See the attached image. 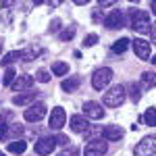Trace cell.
Masks as SVG:
<instances>
[{"instance_id": "6da1fadb", "label": "cell", "mask_w": 156, "mask_h": 156, "mask_svg": "<svg viewBox=\"0 0 156 156\" xmlns=\"http://www.w3.org/2000/svg\"><path fill=\"white\" fill-rule=\"evenodd\" d=\"M127 17H129V27H131L133 31H137V34H146V31H150L152 29V21H150V15L142 9H129V11L125 12Z\"/></svg>"}, {"instance_id": "7a4b0ae2", "label": "cell", "mask_w": 156, "mask_h": 156, "mask_svg": "<svg viewBox=\"0 0 156 156\" xmlns=\"http://www.w3.org/2000/svg\"><path fill=\"white\" fill-rule=\"evenodd\" d=\"M125 98H127V90H125V85L117 83L115 87H110L106 94H104L102 104H104V106H110V108H117V106H123Z\"/></svg>"}, {"instance_id": "3957f363", "label": "cell", "mask_w": 156, "mask_h": 156, "mask_svg": "<svg viewBox=\"0 0 156 156\" xmlns=\"http://www.w3.org/2000/svg\"><path fill=\"white\" fill-rule=\"evenodd\" d=\"M112 77H115V73H112L110 67H100V69H96L94 75H92V87H94L96 92H100V90H104V87L112 81Z\"/></svg>"}, {"instance_id": "277c9868", "label": "cell", "mask_w": 156, "mask_h": 156, "mask_svg": "<svg viewBox=\"0 0 156 156\" xmlns=\"http://www.w3.org/2000/svg\"><path fill=\"white\" fill-rule=\"evenodd\" d=\"M156 152V135H146L133 146V156H154Z\"/></svg>"}, {"instance_id": "5b68a950", "label": "cell", "mask_w": 156, "mask_h": 156, "mask_svg": "<svg viewBox=\"0 0 156 156\" xmlns=\"http://www.w3.org/2000/svg\"><path fill=\"white\" fill-rule=\"evenodd\" d=\"M46 115H48V106L44 102H34V104H29V108H25L23 119L27 123H40Z\"/></svg>"}, {"instance_id": "8992f818", "label": "cell", "mask_w": 156, "mask_h": 156, "mask_svg": "<svg viewBox=\"0 0 156 156\" xmlns=\"http://www.w3.org/2000/svg\"><path fill=\"white\" fill-rule=\"evenodd\" d=\"M125 12L121 11V9H115V11H110L104 17V27L110 29V31H115V29H123L125 27Z\"/></svg>"}, {"instance_id": "52a82bcc", "label": "cell", "mask_w": 156, "mask_h": 156, "mask_svg": "<svg viewBox=\"0 0 156 156\" xmlns=\"http://www.w3.org/2000/svg\"><path fill=\"white\" fill-rule=\"evenodd\" d=\"M54 148H56V140H54L52 135H42L36 144H34V150H36L37 156H48V154H52V152H54Z\"/></svg>"}, {"instance_id": "ba28073f", "label": "cell", "mask_w": 156, "mask_h": 156, "mask_svg": "<svg viewBox=\"0 0 156 156\" xmlns=\"http://www.w3.org/2000/svg\"><path fill=\"white\" fill-rule=\"evenodd\" d=\"M104 115H106V110H104V106H100V102H96V100L83 102V117L85 119L100 121V119H104Z\"/></svg>"}, {"instance_id": "9c48e42d", "label": "cell", "mask_w": 156, "mask_h": 156, "mask_svg": "<svg viewBox=\"0 0 156 156\" xmlns=\"http://www.w3.org/2000/svg\"><path fill=\"white\" fill-rule=\"evenodd\" d=\"M108 150V144L104 142V140H100V137H96V140H90L87 144H85L83 148V156H104Z\"/></svg>"}, {"instance_id": "30bf717a", "label": "cell", "mask_w": 156, "mask_h": 156, "mask_svg": "<svg viewBox=\"0 0 156 156\" xmlns=\"http://www.w3.org/2000/svg\"><path fill=\"white\" fill-rule=\"evenodd\" d=\"M65 123H67V112H65V108H62V106H54L52 110H50L48 127H50V129H54V131H60V129L65 127Z\"/></svg>"}, {"instance_id": "8fae6325", "label": "cell", "mask_w": 156, "mask_h": 156, "mask_svg": "<svg viewBox=\"0 0 156 156\" xmlns=\"http://www.w3.org/2000/svg\"><path fill=\"white\" fill-rule=\"evenodd\" d=\"M133 52H135V56L140 60H150L152 58V46H150L148 40L135 37V40H133Z\"/></svg>"}, {"instance_id": "7c38bea8", "label": "cell", "mask_w": 156, "mask_h": 156, "mask_svg": "<svg viewBox=\"0 0 156 156\" xmlns=\"http://www.w3.org/2000/svg\"><path fill=\"white\" fill-rule=\"evenodd\" d=\"M123 135H125V129L119 127V125H106V127H102V140L104 142H119V140H123Z\"/></svg>"}, {"instance_id": "4fadbf2b", "label": "cell", "mask_w": 156, "mask_h": 156, "mask_svg": "<svg viewBox=\"0 0 156 156\" xmlns=\"http://www.w3.org/2000/svg\"><path fill=\"white\" fill-rule=\"evenodd\" d=\"M37 98V90H27V92H19L12 96V104L15 106H27L34 104V100Z\"/></svg>"}, {"instance_id": "5bb4252c", "label": "cell", "mask_w": 156, "mask_h": 156, "mask_svg": "<svg viewBox=\"0 0 156 156\" xmlns=\"http://www.w3.org/2000/svg\"><path fill=\"white\" fill-rule=\"evenodd\" d=\"M69 127H71L73 133H83L90 127V119H85L83 115H73L69 119Z\"/></svg>"}, {"instance_id": "9a60e30c", "label": "cell", "mask_w": 156, "mask_h": 156, "mask_svg": "<svg viewBox=\"0 0 156 156\" xmlns=\"http://www.w3.org/2000/svg\"><path fill=\"white\" fill-rule=\"evenodd\" d=\"M79 85H81V75H67V79H62L60 87L65 94H73L79 90Z\"/></svg>"}, {"instance_id": "2e32d148", "label": "cell", "mask_w": 156, "mask_h": 156, "mask_svg": "<svg viewBox=\"0 0 156 156\" xmlns=\"http://www.w3.org/2000/svg\"><path fill=\"white\" fill-rule=\"evenodd\" d=\"M11 87L15 92H27V90H31L34 87V75H21V77H17Z\"/></svg>"}, {"instance_id": "e0dca14e", "label": "cell", "mask_w": 156, "mask_h": 156, "mask_svg": "<svg viewBox=\"0 0 156 156\" xmlns=\"http://www.w3.org/2000/svg\"><path fill=\"white\" fill-rule=\"evenodd\" d=\"M42 52H44V48H40V46H29V48L21 50V58H23L25 62H31V60H36Z\"/></svg>"}, {"instance_id": "ac0fdd59", "label": "cell", "mask_w": 156, "mask_h": 156, "mask_svg": "<svg viewBox=\"0 0 156 156\" xmlns=\"http://www.w3.org/2000/svg\"><path fill=\"white\" fill-rule=\"evenodd\" d=\"M129 44H131L129 37H121V40H117V42L112 44V48H110V50H112L115 54H125L127 48H129Z\"/></svg>"}, {"instance_id": "d6986e66", "label": "cell", "mask_w": 156, "mask_h": 156, "mask_svg": "<svg viewBox=\"0 0 156 156\" xmlns=\"http://www.w3.org/2000/svg\"><path fill=\"white\" fill-rule=\"evenodd\" d=\"M156 83V77H154V73H150V71H146L142 73V81H140V87L142 90H152Z\"/></svg>"}, {"instance_id": "ffe728a7", "label": "cell", "mask_w": 156, "mask_h": 156, "mask_svg": "<svg viewBox=\"0 0 156 156\" xmlns=\"http://www.w3.org/2000/svg\"><path fill=\"white\" fill-rule=\"evenodd\" d=\"M6 150H9L11 154H23L25 150H27V142H25V140H17V142H11V144L6 146Z\"/></svg>"}, {"instance_id": "44dd1931", "label": "cell", "mask_w": 156, "mask_h": 156, "mask_svg": "<svg viewBox=\"0 0 156 156\" xmlns=\"http://www.w3.org/2000/svg\"><path fill=\"white\" fill-rule=\"evenodd\" d=\"M19 58H21V50H11L6 56L0 58V65H2V67H11L12 62H17Z\"/></svg>"}, {"instance_id": "7402d4cb", "label": "cell", "mask_w": 156, "mask_h": 156, "mask_svg": "<svg viewBox=\"0 0 156 156\" xmlns=\"http://www.w3.org/2000/svg\"><path fill=\"white\" fill-rule=\"evenodd\" d=\"M50 71L54 73L56 77H65V75L69 73V65L62 62V60H56V62H52V69H50Z\"/></svg>"}, {"instance_id": "603a6c76", "label": "cell", "mask_w": 156, "mask_h": 156, "mask_svg": "<svg viewBox=\"0 0 156 156\" xmlns=\"http://www.w3.org/2000/svg\"><path fill=\"white\" fill-rule=\"evenodd\" d=\"M81 135H83L85 140H96V137H100V135H102V127H98V125H90V127H87Z\"/></svg>"}, {"instance_id": "cb8c5ba5", "label": "cell", "mask_w": 156, "mask_h": 156, "mask_svg": "<svg viewBox=\"0 0 156 156\" xmlns=\"http://www.w3.org/2000/svg\"><path fill=\"white\" fill-rule=\"evenodd\" d=\"M21 133H23V127H21L19 123H11V125L6 127V135H4V140L17 137V135H21Z\"/></svg>"}, {"instance_id": "d4e9b609", "label": "cell", "mask_w": 156, "mask_h": 156, "mask_svg": "<svg viewBox=\"0 0 156 156\" xmlns=\"http://www.w3.org/2000/svg\"><path fill=\"white\" fill-rule=\"evenodd\" d=\"M142 119H144V123L148 125V127H154V125H156V108L150 106L144 112V117H142Z\"/></svg>"}, {"instance_id": "484cf974", "label": "cell", "mask_w": 156, "mask_h": 156, "mask_svg": "<svg viewBox=\"0 0 156 156\" xmlns=\"http://www.w3.org/2000/svg\"><path fill=\"white\" fill-rule=\"evenodd\" d=\"M75 34H77V25H69L67 29H62V31H60L58 40H60V42H69V40H73Z\"/></svg>"}, {"instance_id": "4316f807", "label": "cell", "mask_w": 156, "mask_h": 156, "mask_svg": "<svg viewBox=\"0 0 156 156\" xmlns=\"http://www.w3.org/2000/svg\"><path fill=\"white\" fill-rule=\"evenodd\" d=\"M129 98H131L133 102H140V98H142V87H140V83L131 81V85H129Z\"/></svg>"}, {"instance_id": "83f0119b", "label": "cell", "mask_w": 156, "mask_h": 156, "mask_svg": "<svg viewBox=\"0 0 156 156\" xmlns=\"http://www.w3.org/2000/svg\"><path fill=\"white\" fill-rule=\"evenodd\" d=\"M15 79H17V71L9 67V69L4 71V77H2V83H4V85H12V81H15Z\"/></svg>"}, {"instance_id": "f1b7e54d", "label": "cell", "mask_w": 156, "mask_h": 156, "mask_svg": "<svg viewBox=\"0 0 156 156\" xmlns=\"http://www.w3.org/2000/svg\"><path fill=\"white\" fill-rule=\"evenodd\" d=\"M34 79L40 81V83H48V81H50V71H46V69H37Z\"/></svg>"}, {"instance_id": "f546056e", "label": "cell", "mask_w": 156, "mask_h": 156, "mask_svg": "<svg viewBox=\"0 0 156 156\" xmlns=\"http://www.w3.org/2000/svg\"><path fill=\"white\" fill-rule=\"evenodd\" d=\"M98 40H100V37H98L96 34H87L85 40H83V48H92V46H96Z\"/></svg>"}, {"instance_id": "4dcf8cb0", "label": "cell", "mask_w": 156, "mask_h": 156, "mask_svg": "<svg viewBox=\"0 0 156 156\" xmlns=\"http://www.w3.org/2000/svg\"><path fill=\"white\" fill-rule=\"evenodd\" d=\"M60 27H62V21H60V19H52V21H50V34H56Z\"/></svg>"}, {"instance_id": "1f68e13d", "label": "cell", "mask_w": 156, "mask_h": 156, "mask_svg": "<svg viewBox=\"0 0 156 156\" xmlns=\"http://www.w3.org/2000/svg\"><path fill=\"white\" fill-rule=\"evenodd\" d=\"M92 21H94V23L104 21V15H102V11H100V9H94V11H92Z\"/></svg>"}, {"instance_id": "d6a6232c", "label": "cell", "mask_w": 156, "mask_h": 156, "mask_svg": "<svg viewBox=\"0 0 156 156\" xmlns=\"http://www.w3.org/2000/svg\"><path fill=\"white\" fill-rule=\"evenodd\" d=\"M54 140H56V144H58V146H67V144H69V137H67L65 133H58Z\"/></svg>"}, {"instance_id": "836d02e7", "label": "cell", "mask_w": 156, "mask_h": 156, "mask_svg": "<svg viewBox=\"0 0 156 156\" xmlns=\"http://www.w3.org/2000/svg\"><path fill=\"white\" fill-rule=\"evenodd\" d=\"M79 154V148H69V150H62L58 156H77Z\"/></svg>"}, {"instance_id": "e575fe53", "label": "cell", "mask_w": 156, "mask_h": 156, "mask_svg": "<svg viewBox=\"0 0 156 156\" xmlns=\"http://www.w3.org/2000/svg\"><path fill=\"white\" fill-rule=\"evenodd\" d=\"M115 4H117L115 0H100V2H98V6H100V11H102V9H106V6H115Z\"/></svg>"}, {"instance_id": "d590c367", "label": "cell", "mask_w": 156, "mask_h": 156, "mask_svg": "<svg viewBox=\"0 0 156 156\" xmlns=\"http://www.w3.org/2000/svg\"><path fill=\"white\" fill-rule=\"evenodd\" d=\"M6 127H9V123H2V121H0V140H4V135H6Z\"/></svg>"}, {"instance_id": "8d00e7d4", "label": "cell", "mask_w": 156, "mask_h": 156, "mask_svg": "<svg viewBox=\"0 0 156 156\" xmlns=\"http://www.w3.org/2000/svg\"><path fill=\"white\" fill-rule=\"evenodd\" d=\"M75 4L77 6H83V4H87V0H75Z\"/></svg>"}, {"instance_id": "74e56055", "label": "cell", "mask_w": 156, "mask_h": 156, "mask_svg": "<svg viewBox=\"0 0 156 156\" xmlns=\"http://www.w3.org/2000/svg\"><path fill=\"white\" fill-rule=\"evenodd\" d=\"M0 52H2V42H0Z\"/></svg>"}, {"instance_id": "f35d334b", "label": "cell", "mask_w": 156, "mask_h": 156, "mask_svg": "<svg viewBox=\"0 0 156 156\" xmlns=\"http://www.w3.org/2000/svg\"><path fill=\"white\" fill-rule=\"evenodd\" d=\"M0 156H4V154H2V152H0Z\"/></svg>"}]
</instances>
